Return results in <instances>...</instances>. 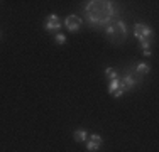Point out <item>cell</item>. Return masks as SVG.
<instances>
[{"label":"cell","instance_id":"6da1fadb","mask_svg":"<svg viewBox=\"0 0 159 152\" xmlns=\"http://www.w3.org/2000/svg\"><path fill=\"white\" fill-rule=\"evenodd\" d=\"M83 14L92 27H107L108 24L117 20L115 2L108 0H90L86 2Z\"/></svg>","mask_w":159,"mask_h":152},{"label":"cell","instance_id":"7a4b0ae2","mask_svg":"<svg viewBox=\"0 0 159 152\" xmlns=\"http://www.w3.org/2000/svg\"><path fill=\"white\" fill-rule=\"evenodd\" d=\"M105 36H107V39L115 46L125 42L127 36H129L127 24L124 20H120V19H117V20H113L112 24H108L107 27H105Z\"/></svg>","mask_w":159,"mask_h":152},{"label":"cell","instance_id":"3957f363","mask_svg":"<svg viewBox=\"0 0 159 152\" xmlns=\"http://www.w3.org/2000/svg\"><path fill=\"white\" fill-rule=\"evenodd\" d=\"M134 36L137 37L141 42H144V41H151L152 29H151L149 25L142 24V22H137V24H134Z\"/></svg>","mask_w":159,"mask_h":152},{"label":"cell","instance_id":"277c9868","mask_svg":"<svg viewBox=\"0 0 159 152\" xmlns=\"http://www.w3.org/2000/svg\"><path fill=\"white\" fill-rule=\"evenodd\" d=\"M120 79H122V85L125 86V91H130V90H134L137 85H141L142 76H141V74H137V73L132 74L130 71H129V73H125Z\"/></svg>","mask_w":159,"mask_h":152},{"label":"cell","instance_id":"5b68a950","mask_svg":"<svg viewBox=\"0 0 159 152\" xmlns=\"http://www.w3.org/2000/svg\"><path fill=\"white\" fill-rule=\"evenodd\" d=\"M81 24H83V19L80 17V15H68L66 19H64V27H66L70 32H78L80 29H81Z\"/></svg>","mask_w":159,"mask_h":152},{"label":"cell","instance_id":"8992f818","mask_svg":"<svg viewBox=\"0 0 159 152\" xmlns=\"http://www.w3.org/2000/svg\"><path fill=\"white\" fill-rule=\"evenodd\" d=\"M108 93L113 95L115 98H120L124 93H125V86L122 85V79H120V76H119V78H115V79H110V81H108Z\"/></svg>","mask_w":159,"mask_h":152},{"label":"cell","instance_id":"52a82bcc","mask_svg":"<svg viewBox=\"0 0 159 152\" xmlns=\"http://www.w3.org/2000/svg\"><path fill=\"white\" fill-rule=\"evenodd\" d=\"M102 144H103L102 135L100 134H92L88 137V140H86V150L88 152H98L102 147Z\"/></svg>","mask_w":159,"mask_h":152},{"label":"cell","instance_id":"ba28073f","mask_svg":"<svg viewBox=\"0 0 159 152\" xmlns=\"http://www.w3.org/2000/svg\"><path fill=\"white\" fill-rule=\"evenodd\" d=\"M44 29L46 30H59L61 29V20L56 14H51L46 17V22H44Z\"/></svg>","mask_w":159,"mask_h":152},{"label":"cell","instance_id":"9c48e42d","mask_svg":"<svg viewBox=\"0 0 159 152\" xmlns=\"http://www.w3.org/2000/svg\"><path fill=\"white\" fill-rule=\"evenodd\" d=\"M73 139L76 140V142H86V140H88V132H86L85 128H78V130H75Z\"/></svg>","mask_w":159,"mask_h":152},{"label":"cell","instance_id":"30bf717a","mask_svg":"<svg viewBox=\"0 0 159 152\" xmlns=\"http://www.w3.org/2000/svg\"><path fill=\"white\" fill-rule=\"evenodd\" d=\"M149 71H151V66L147 63H139L137 66H135V73L141 74V76L146 74V73H149Z\"/></svg>","mask_w":159,"mask_h":152},{"label":"cell","instance_id":"8fae6325","mask_svg":"<svg viewBox=\"0 0 159 152\" xmlns=\"http://www.w3.org/2000/svg\"><path fill=\"white\" fill-rule=\"evenodd\" d=\"M105 76H107V79L110 81V79H115V78H119V71L115 69V68H107L105 69Z\"/></svg>","mask_w":159,"mask_h":152},{"label":"cell","instance_id":"7c38bea8","mask_svg":"<svg viewBox=\"0 0 159 152\" xmlns=\"http://www.w3.org/2000/svg\"><path fill=\"white\" fill-rule=\"evenodd\" d=\"M54 41H56V44H64L66 42V36H64L63 32H56L54 34Z\"/></svg>","mask_w":159,"mask_h":152},{"label":"cell","instance_id":"4fadbf2b","mask_svg":"<svg viewBox=\"0 0 159 152\" xmlns=\"http://www.w3.org/2000/svg\"><path fill=\"white\" fill-rule=\"evenodd\" d=\"M141 47L142 49H151V41H144V42H141Z\"/></svg>","mask_w":159,"mask_h":152},{"label":"cell","instance_id":"5bb4252c","mask_svg":"<svg viewBox=\"0 0 159 152\" xmlns=\"http://www.w3.org/2000/svg\"><path fill=\"white\" fill-rule=\"evenodd\" d=\"M142 54L146 56V58H149V56H151V49H144V51H142Z\"/></svg>","mask_w":159,"mask_h":152}]
</instances>
